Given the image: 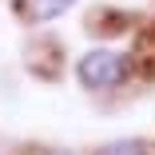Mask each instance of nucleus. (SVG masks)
Segmentation results:
<instances>
[{"label":"nucleus","mask_w":155,"mask_h":155,"mask_svg":"<svg viewBox=\"0 0 155 155\" xmlns=\"http://www.w3.org/2000/svg\"><path fill=\"white\" fill-rule=\"evenodd\" d=\"M91 155H151V143L139 139V135H119L111 143H100Z\"/></svg>","instance_id":"obj_2"},{"label":"nucleus","mask_w":155,"mask_h":155,"mask_svg":"<svg viewBox=\"0 0 155 155\" xmlns=\"http://www.w3.org/2000/svg\"><path fill=\"white\" fill-rule=\"evenodd\" d=\"M72 76L87 96H111V91L127 87L135 80V60H131V52H123L115 44H96V48L80 52Z\"/></svg>","instance_id":"obj_1"},{"label":"nucleus","mask_w":155,"mask_h":155,"mask_svg":"<svg viewBox=\"0 0 155 155\" xmlns=\"http://www.w3.org/2000/svg\"><path fill=\"white\" fill-rule=\"evenodd\" d=\"M80 0H32V20L36 24H52L60 16H68Z\"/></svg>","instance_id":"obj_3"},{"label":"nucleus","mask_w":155,"mask_h":155,"mask_svg":"<svg viewBox=\"0 0 155 155\" xmlns=\"http://www.w3.org/2000/svg\"><path fill=\"white\" fill-rule=\"evenodd\" d=\"M0 155H4V151H0Z\"/></svg>","instance_id":"obj_4"}]
</instances>
